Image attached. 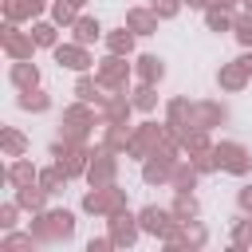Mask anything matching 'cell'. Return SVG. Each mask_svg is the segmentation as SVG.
<instances>
[{
  "instance_id": "74e56055",
  "label": "cell",
  "mask_w": 252,
  "mask_h": 252,
  "mask_svg": "<svg viewBox=\"0 0 252 252\" xmlns=\"http://www.w3.org/2000/svg\"><path fill=\"white\" fill-rule=\"evenodd\" d=\"M39 240H35V232H8L4 240H0V252H12V248H35Z\"/></svg>"
},
{
  "instance_id": "d6986e66",
  "label": "cell",
  "mask_w": 252,
  "mask_h": 252,
  "mask_svg": "<svg viewBox=\"0 0 252 252\" xmlns=\"http://www.w3.org/2000/svg\"><path fill=\"white\" fill-rule=\"evenodd\" d=\"M4 181H8L12 189H20V185H35V181H39V169L32 165V158H12L8 169H4Z\"/></svg>"
},
{
  "instance_id": "8d00e7d4",
  "label": "cell",
  "mask_w": 252,
  "mask_h": 252,
  "mask_svg": "<svg viewBox=\"0 0 252 252\" xmlns=\"http://www.w3.org/2000/svg\"><path fill=\"white\" fill-rule=\"evenodd\" d=\"M232 248H252V217L248 213L232 224Z\"/></svg>"
},
{
  "instance_id": "3957f363",
  "label": "cell",
  "mask_w": 252,
  "mask_h": 252,
  "mask_svg": "<svg viewBox=\"0 0 252 252\" xmlns=\"http://www.w3.org/2000/svg\"><path fill=\"white\" fill-rule=\"evenodd\" d=\"M83 213H91V217H114V213H122V209H130V193L114 181V185H98V189H91V193H83V205H79Z\"/></svg>"
},
{
  "instance_id": "f35d334b",
  "label": "cell",
  "mask_w": 252,
  "mask_h": 252,
  "mask_svg": "<svg viewBox=\"0 0 252 252\" xmlns=\"http://www.w3.org/2000/svg\"><path fill=\"white\" fill-rule=\"evenodd\" d=\"M232 35H236V43H240V47H252V12L236 16V24H232Z\"/></svg>"
},
{
  "instance_id": "30bf717a",
  "label": "cell",
  "mask_w": 252,
  "mask_h": 252,
  "mask_svg": "<svg viewBox=\"0 0 252 252\" xmlns=\"http://www.w3.org/2000/svg\"><path fill=\"white\" fill-rule=\"evenodd\" d=\"M138 224H142V232L146 236H158V240H165L181 220L173 217V209H161V205H146L142 213H138Z\"/></svg>"
},
{
  "instance_id": "f1b7e54d",
  "label": "cell",
  "mask_w": 252,
  "mask_h": 252,
  "mask_svg": "<svg viewBox=\"0 0 252 252\" xmlns=\"http://www.w3.org/2000/svg\"><path fill=\"white\" fill-rule=\"evenodd\" d=\"M197 165L193 161H177V169H173V177H169V185H173V193H193L197 189Z\"/></svg>"
},
{
  "instance_id": "ffe728a7",
  "label": "cell",
  "mask_w": 252,
  "mask_h": 252,
  "mask_svg": "<svg viewBox=\"0 0 252 252\" xmlns=\"http://www.w3.org/2000/svg\"><path fill=\"white\" fill-rule=\"evenodd\" d=\"M134 79L158 87V83L165 79V59H161V55H138V59H134Z\"/></svg>"
},
{
  "instance_id": "7dc6e473",
  "label": "cell",
  "mask_w": 252,
  "mask_h": 252,
  "mask_svg": "<svg viewBox=\"0 0 252 252\" xmlns=\"http://www.w3.org/2000/svg\"><path fill=\"white\" fill-rule=\"evenodd\" d=\"M213 4H228V8H236V4H240V0H213Z\"/></svg>"
},
{
  "instance_id": "9c48e42d",
  "label": "cell",
  "mask_w": 252,
  "mask_h": 252,
  "mask_svg": "<svg viewBox=\"0 0 252 252\" xmlns=\"http://www.w3.org/2000/svg\"><path fill=\"white\" fill-rule=\"evenodd\" d=\"M51 55H55V63H59V67H67V71H75V75H83V71H91V67H94L91 47H87V43H79V39H71V43H55V47H51Z\"/></svg>"
},
{
  "instance_id": "7bdbcfd3",
  "label": "cell",
  "mask_w": 252,
  "mask_h": 252,
  "mask_svg": "<svg viewBox=\"0 0 252 252\" xmlns=\"http://www.w3.org/2000/svg\"><path fill=\"white\" fill-rule=\"evenodd\" d=\"M106 248H114L110 232H106V236H91V240H87V252H106Z\"/></svg>"
},
{
  "instance_id": "d6a6232c",
  "label": "cell",
  "mask_w": 252,
  "mask_h": 252,
  "mask_svg": "<svg viewBox=\"0 0 252 252\" xmlns=\"http://www.w3.org/2000/svg\"><path fill=\"white\" fill-rule=\"evenodd\" d=\"M130 98H134V110H142V114H154V106H158V87H154V83H138Z\"/></svg>"
},
{
  "instance_id": "6da1fadb",
  "label": "cell",
  "mask_w": 252,
  "mask_h": 252,
  "mask_svg": "<svg viewBox=\"0 0 252 252\" xmlns=\"http://www.w3.org/2000/svg\"><path fill=\"white\" fill-rule=\"evenodd\" d=\"M158 150H165V154H185L181 150V138L173 134V126L169 122H154V118H146V122H138L134 126V134H130V146H126V158H134V161H146L150 154H158Z\"/></svg>"
},
{
  "instance_id": "603a6c76",
  "label": "cell",
  "mask_w": 252,
  "mask_h": 252,
  "mask_svg": "<svg viewBox=\"0 0 252 252\" xmlns=\"http://www.w3.org/2000/svg\"><path fill=\"white\" fill-rule=\"evenodd\" d=\"M197 106V126L201 130H213V126H220L224 118H228V110L220 106V102H213V98H201V102H193Z\"/></svg>"
},
{
  "instance_id": "cb8c5ba5",
  "label": "cell",
  "mask_w": 252,
  "mask_h": 252,
  "mask_svg": "<svg viewBox=\"0 0 252 252\" xmlns=\"http://www.w3.org/2000/svg\"><path fill=\"white\" fill-rule=\"evenodd\" d=\"M102 126H106V134H102V146H110L114 154H126L134 126H130V122H102Z\"/></svg>"
},
{
  "instance_id": "83f0119b",
  "label": "cell",
  "mask_w": 252,
  "mask_h": 252,
  "mask_svg": "<svg viewBox=\"0 0 252 252\" xmlns=\"http://www.w3.org/2000/svg\"><path fill=\"white\" fill-rule=\"evenodd\" d=\"M16 106H20V110H28V114H43V110H51V94H47V91H39V87H32V91H20Z\"/></svg>"
},
{
  "instance_id": "5bb4252c",
  "label": "cell",
  "mask_w": 252,
  "mask_h": 252,
  "mask_svg": "<svg viewBox=\"0 0 252 252\" xmlns=\"http://www.w3.org/2000/svg\"><path fill=\"white\" fill-rule=\"evenodd\" d=\"M177 161H181V158H177V154H165V150L150 154V158L142 161V181H146V185H169Z\"/></svg>"
},
{
  "instance_id": "bcb514c9",
  "label": "cell",
  "mask_w": 252,
  "mask_h": 252,
  "mask_svg": "<svg viewBox=\"0 0 252 252\" xmlns=\"http://www.w3.org/2000/svg\"><path fill=\"white\" fill-rule=\"evenodd\" d=\"M240 63H244V67L252 71V47H244V55H240Z\"/></svg>"
},
{
  "instance_id": "1f68e13d",
  "label": "cell",
  "mask_w": 252,
  "mask_h": 252,
  "mask_svg": "<svg viewBox=\"0 0 252 252\" xmlns=\"http://www.w3.org/2000/svg\"><path fill=\"white\" fill-rule=\"evenodd\" d=\"M217 142L209 138V130H189V134H181V150L189 154V158H197V154H205V150H213Z\"/></svg>"
},
{
  "instance_id": "4316f807",
  "label": "cell",
  "mask_w": 252,
  "mask_h": 252,
  "mask_svg": "<svg viewBox=\"0 0 252 252\" xmlns=\"http://www.w3.org/2000/svg\"><path fill=\"white\" fill-rule=\"evenodd\" d=\"M134 32L122 24V28H114V32H106L102 35V43H106V51H114V55H134Z\"/></svg>"
},
{
  "instance_id": "44dd1931",
  "label": "cell",
  "mask_w": 252,
  "mask_h": 252,
  "mask_svg": "<svg viewBox=\"0 0 252 252\" xmlns=\"http://www.w3.org/2000/svg\"><path fill=\"white\" fill-rule=\"evenodd\" d=\"M8 79H12L16 91H32V87H39V67H35L32 59H12Z\"/></svg>"
},
{
  "instance_id": "8992f818",
  "label": "cell",
  "mask_w": 252,
  "mask_h": 252,
  "mask_svg": "<svg viewBox=\"0 0 252 252\" xmlns=\"http://www.w3.org/2000/svg\"><path fill=\"white\" fill-rule=\"evenodd\" d=\"M130 55H114V51H106V59H98L94 63V79L114 94V91H126V83H130V75H134V63H126Z\"/></svg>"
},
{
  "instance_id": "e0dca14e",
  "label": "cell",
  "mask_w": 252,
  "mask_h": 252,
  "mask_svg": "<svg viewBox=\"0 0 252 252\" xmlns=\"http://www.w3.org/2000/svg\"><path fill=\"white\" fill-rule=\"evenodd\" d=\"M158 12L154 8H142V4H134V8H126V28L134 32V35H154L158 32Z\"/></svg>"
},
{
  "instance_id": "2e32d148",
  "label": "cell",
  "mask_w": 252,
  "mask_h": 252,
  "mask_svg": "<svg viewBox=\"0 0 252 252\" xmlns=\"http://www.w3.org/2000/svg\"><path fill=\"white\" fill-rule=\"evenodd\" d=\"M47 12V0H4V20H12V24H32V20H39Z\"/></svg>"
},
{
  "instance_id": "c3c4849f",
  "label": "cell",
  "mask_w": 252,
  "mask_h": 252,
  "mask_svg": "<svg viewBox=\"0 0 252 252\" xmlns=\"http://www.w3.org/2000/svg\"><path fill=\"white\" fill-rule=\"evenodd\" d=\"M71 4H75V8H87V0H71Z\"/></svg>"
},
{
  "instance_id": "9a60e30c",
  "label": "cell",
  "mask_w": 252,
  "mask_h": 252,
  "mask_svg": "<svg viewBox=\"0 0 252 252\" xmlns=\"http://www.w3.org/2000/svg\"><path fill=\"white\" fill-rule=\"evenodd\" d=\"M248 79H252V71H248L240 59L220 63V71H217V87H220V91H228V94H240V91L248 87Z\"/></svg>"
},
{
  "instance_id": "7402d4cb",
  "label": "cell",
  "mask_w": 252,
  "mask_h": 252,
  "mask_svg": "<svg viewBox=\"0 0 252 252\" xmlns=\"http://www.w3.org/2000/svg\"><path fill=\"white\" fill-rule=\"evenodd\" d=\"M102 35H106V32H102V24H98L94 16H79V20L71 24V39H79V43H87V47L98 43Z\"/></svg>"
},
{
  "instance_id": "b9f144b4",
  "label": "cell",
  "mask_w": 252,
  "mask_h": 252,
  "mask_svg": "<svg viewBox=\"0 0 252 252\" xmlns=\"http://www.w3.org/2000/svg\"><path fill=\"white\" fill-rule=\"evenodd\" d=\"M193 165H197V173H217L220 169V161H217V150H205V154H197V158H189Z\"/></svg>"
},
{
  "instance_id": "7c38bea8",
  "label": "cell",
  "mask_w": 252,
  "mask_h": 252,
  "mask_svg": "<svg viewBox=\"0 0 252 252\" xmlns=\"http://www.w3.org/2000/svg\"><path fill=\"white\" fill-rule=\"evenodd\" d=\"M165 122L173 126V134L181 138V134H189V130H201L197 126V106L185 98V94H173L169 102H165Z\"/></svg>"
},
{
  "instance_id": "52a82bcc",
  "label": "cell",
  "mask_w": 252,
  "mask_h": 252,
  "mask_svg": "<svg viewBox=\"0 0 252 252\" xmlns=\"http://www.w3.org/2000/svg\"><path fill=\"white\" fill-rule=\"evenodd\" d=\"M118 177V154L110 146H94L91 150V165H87V185L98 189V185H114Z\"/></svg>"
},
{
  "instance_id": "d590c367",
  "label": "cell",
  "mask_w": 252,
  "mask_h": 252,
  "mask_svg": "<svg viewBox=\"0 0 252 252\" xmlns=\"http://www.w3.org/2000/svg\"><path fill=\"white\" fill-rule=\"evenodd\" d=\"M71 177L59 169V165H47V169H39V185L47 189V193H63V185H67Z\"/></svg>"
},
{
  "instance_id": "5b68a950",
  "label": "cell",
  "mask_w": 252,
  "mask_h": 252,
  "mask_svg": "<svg viewBox=\"0 0 252 252\" xmlns=\"http://www.w3.org/2000/svg\"><path fill=\"white\" fill-rule=\"evenodd\" d=\"M102 114L94 110V102H71V106H63V138H71V142H87V134L94 130V122H98Z\"/></svg>"
},
{
  "instance_id": "e575fe53",
  "label": "cell",
  "mask_w": 252,
  "mask_h": 252,
  "mask_svg": "<svg viewBox=\"0 0 252 252\" xmlns=\"http://www.w3.org/2000/svg\"><path fill=\"white\" fill-rule=\"evenodd\" d=\"M47 12H51V20H55L59 28H71V24L79 20V8H75L71 0H51V8H47Z\"/></svg>"
},
{
  "instance_id": "ba28073f",
  "label": "cell",
  "mask_w": 252,
  "mask_h": 252,
  "mask_svg": "<svg viewBox=\"0 0 252 252\" xmlns=\"http://www.w3.org/2000/svg\"><path fill=\"white\" fill-rule=\"evenodd\" d=\"M213 150H217V161H220L224 173H232V177H248L252 173V150L248 146H240V142H217Z\"/></svg>"
},
{
  "instance_id": "7a4b0ae2",
  "label": "cell",
  "mask_w": 252,
  "mask_h": 252,
  "mask_svg": "<svg viewBox=\"0 0 252 252\" xmlns=\"http://www.w3.org/2000/svg\"><path fill=\"white\" fill-rule=\"evenodd\" d=\"M32 232L39 244H63L75 236V213L71 209H43V213H35Z\"/></svg>"
},
{
  "instance_id": "f546056e",
  "label": "cell",
  "mask_w": 252,
  "mask_h": 252,
  "mask_svg": "<svg viewBox=\"0 0 252 252\" xmlns=\"http://www.w3.org/2000/svg\"><path fill=\"white\" fill-rule=\"evenodd\" d=\"M0 150H4V158H24L28 154V138L16 126H4L0 130Z\"/></svg>"
},
{
  "instance_id": "4dcf8cb0",
  "label": "cell",
  "mask_w": 252,
  "mask_h": 252,
  "mask_svg": "<svg viewBox=\"0 0 252 252\" xmlns=\"http://www.w3.org/2000/svg\"><path fill=\"white\" fill-rule=\"evenodd\" d=\"M32 39L39 47H55L59 43V24L55 20H32Z\"/></svg>"
},
{
  "instance_id": "60d3db41",
  "label": "cell",
  "mask_w": 252,
  "mask_h": 252,
  "mask_svg": "<svg viewBox=\"0 0 252 252\" xmlns=\"http://www.w3.org/2000/svg\"><path fill=\"white\" fill-rule=\"evenodd\" d=\"M150 8L158 12V20H173V16L185 8V0H150Z\"/></svg>"
},
{
  "instance_id": "4fadbf2b",
  "label": "cell",
  "mask_w": 252,
  "mask_h": 252,
  "mask_svg": "<svg viewBox=\"0 0 252 252\" xmlns=\"http://www.w3.org/2000/svg\"><path fill=\"white\" fill-rule=\"evenodd\" d=\"M0 43H4L8 59H32V55H35V47H39V43L32 39V32H20V24H12V20H4Z\"/></svg>"
},
{
  "instance_id": "ac0fdd59",
  "label": "cell",
  "mask_w": 252,
  "mask_h": 252,
  "mask_svg": "<svg viewBox=\"0 0 252 252\" xmlns=\"http://www.w3.org/2000/svg\"><path fill=\"white\" fill-rule=\"evenodd\" d=\"M98 114H102V122H130V114H134V98H126V91H114V94L98 106Z\"/></svg>"
},
{
  "instance_id": "d4e9b609",
  "label": "cell",
  "mask_w": 252,
  "mask_h": 252,
  "mask_svg": "<svg viewBox=\"0 0 252 252\" xmlns=\"http://www.w3.org/2000/svg\"><path fill=\"white\" fill-rule=\"evenodd\" d=\"M16 201H20V209H28V213H43L47 209V189L35 181V185H20L16 189Z\"/></svg>"
},
{
  "instance_id": "681fc988",
  "label": "cell",
  "mask_w": 252,
  "mask_h": 252,
  "mask_svg": "<svg viewBox=\"0 0 252 252\" xmlns=\"http://www.w3.org/2000/svg\"><path fill=\"white\" fill-rule=\"evenodd\" d=\"M240 4H244V12H252V0H240Z\"/></svg>"
},
{
  "instance_id": "f6af8a7d",
  "label": "cell",
  "mask_w": 252,
  "mask_h": 252,
  "mask_svg": "<svg viewBox=\"0 0 252 252\" xmlns=\"http://www.w3.org/2000/svg\"><path fill=\"white\" fill-rule=\"evenodd\" d=\"M213 0H185V8H193V12H205Z\"/></svg>"
},
{
  "instance_id": "8fae6325",
  "label": "cell",
  "mask_w": 252,
  "mask_h": 252,
  "mask_svg": "<svg viewBox=\"0 0 252 252\" xmlns=\"http://www.w3.org/2000/svg\"><path fill=\"white\" fill-rule=\"evenodd\" d=\"M106 232H110L114 248H134L138 236H142V224H138V217H134L130 209H122V213L106 217Z\"/></svg>"
},
{
  "instance_id": "ee69618b",
  "label": "cell",
  "mask_w": 252,
  "mask_h": 252,
  "mask_svg": "<svg viewBox=\"0 0 252 252\" xmlns=\"http://www.w3.org/2000/svg\"><path fill=\"white\" fill-rule=\"evenodd\" d=\"M236 205H240V213H248V217H252V185H240V193H236Z\"/></svg>"
},
{
  "instance_id": "ab89813d",
  "label": "cell",
  "mask_w": 252,
  "mask_h": 252,
  "mask_svg": "<svg viewBox=\"0 0 252 252\" xmlns=\"http://www.w3.org/2000/svg\"><path fill=\"white\" fill-rule=\"evenodd\" d=\"M16 217H20V201L12 197V201H4V205H0V228H4V232H12V228H16Z\"/></svg>"
},
{
  "instance_id": "836d02e7",
  "label": "cell",
  "mask_w": 252,
  "mask_h": 252,
  "mask_svg": "<svg viewBox=\"0 0 252 252\" xmlns=\"http://www.w3.org/2000/svg\"><path fill=\"white\" fill-rule=\"evenodd\" d=\"M169 209H173V217H177V220H197V217H201V205H197V197H193V193H177Z\"/></svg>"
},
{
  "instance_id": "277c9868",
  "label": "cell",
  "mask_w": 252,
  "mask_h": 252,
  "mask_svg": "<svg viewBox=\"0 0 252 252\" xmlns=\"http://www.w3.org/2000/svg\"><path fill=\"white\" fill-rule=\"evenodd\" d=\"M51 158H55V165H59L67 177H87V165H91V146H87V142L59 138V142H51Z\"/></svg>"
},
{
  "instance_id": "484cf974",
  "label": "cell",
  "mask_w": 252,
  "mask_h": 252,
  "mask_svg": "<svg viewBox=\"0 0 252 252\" xmlns=\"http://www.w3.org/2000/svg\"><path fill=\"white\" fill-rule=\"evenodd\" d=\"M232 24H236V16H232L228 4H209L205 8V28L209 32H232Z\"/></svg>"
}]
</instances>
